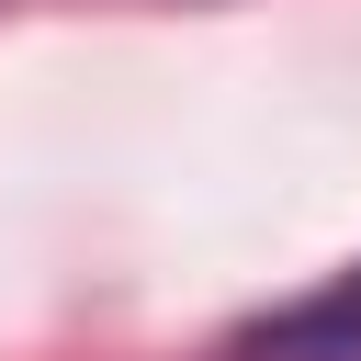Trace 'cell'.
I'll return each mask as SVG.
<instances>
[{
    "label": "cell",
    "instance_id": "1",
    "mask_svg": "<svg viewBox=\"0 0 361 361\" xmlns=\"http://www.w3.org/2000/svg\"><path fill=\"white\" fill-rule=\"evenodd\" d=\"M226 361H361V259H350V271H327L316 293H293V305L248 316V327L226 338Z\"/></svg>",
    "mask_w": 361,
    "mask_h": 361
}]
</instances>
